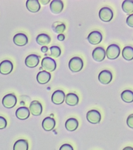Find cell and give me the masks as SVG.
<instances>
[{
	"instance_id": "obj_1",
	"label": "cell",
	"mask_w": 133,
	"mask_h": 150,
	"mask_svg": "<svg viewBox=\"0 0 133 150\" xmlns=\"http://www.w3.org/2000/svg\"><path fill=\"white\" fill-rule=\"evenodd\" d=\"M83 63L80 57H75L70 60L69 63V68L72 71L77 72L83 69Z\"/></svg>"
},
{
	"instance_id": "obj_2",
	"label": "cell",
	"mask_w": 133,
	"mask_h": 150,
	"mask_svg": "<svg viewBox=\"0 0 133 150\" xmlns=\"http://www.w3.org/2000/svg\"><path fill=\"white\" fill-rule=\"evenodd\" d=\"M42 68L47 72H52L55 70L57 64L55 61L50 57L43 59L41 62Z\"/></svg>"
},
{
	"instance_id": "obj_3",
	"label": "cell",
	"mask_w": 133,
	"mask_h": 150,
	"mask_svg": "<svg viewBox=\"0 0 133 150\" xmlns=\"http://www.w3.org/2000/svg\"><path fill=\"white\" fill-rule=\"evenodd\" d=\"M120 53V47L117 45H111L106 50V55L109 59H115L119 57Z\"/></svg>"
},
{
	"instance_id": "obj_4",
	"label": "cell",
	"mask_w": 133,
	"mask_h": 150,
	"mask_svg": "<svg viewBox=\"0 0 133 150\" xmlns=\"http://www.w3.org/2000/svg\"><path fill=\"white\" fill-rule=\"evenodd\" d=\"M17 103V98L13 94H8L3 97L2 100V104L4 107L10 109L14 107Z\"/></svg>"
},
{
	"instance_id": "obj_5",
	"label": "cell",
	"mask_w": 133,
	"mask_h": 150,
	"mask_svg": "<svg viewBox=\"0 0 133 150\" xmlns=\"http://www.w3.org/2000/svg\"><path fill=\"white\" fill-rule=\"evenodd\" d=\"M99 16L100 19L105 22H108L113 18V13L110 8L104 7L100 9Z\"/></svg>"
},
{
	"instance_id": "obj_6",
	"label": "cell",
	"mask_w": 133,
	"mask_h": 150,
	"mask_svg": "<svg viewBox=\"0 0 133 150\" xmlns=\"http://www.w3.org/2000/svg\"><path fill=\"white\" fill-rule=\"evenodd\" d=\"M86 118L90 123L93 124H98L101 120V114L96 110H91L87 112Z\"/></svg>"
},
{
	"instance_id": "obj_7",
	"label": "cell",
	"mask_w": 133,
	"mask_h": 150,
	"mask_svg": "<svg viewBox=\"0 0 133 150\" xmlns=\"http://www.w3.org/2000/svg\"><path fill=\"white\" fill-rule=\"evenodd\" d=\"M29 109L32 114L35 116L40 115L43 111L41 104L37 100H34L31 102Z\"/></svg>"
},
{
	"instance_id": "obj_8",
	"label": "cell",
	"mask_w": 133,
	"mask_h": 150,
	"mask_svg": "<svg viewBox=\"0 0 133 150\" xmlns=\"http://www.w3.org/2000/svg\"><path fill=\"white\" fill-rule=\"evenodd\" d=\"M13 66L12 63L8 60L2 61L0 63V73L3 75H8L11 73Z\"/></svg>"
},
{
	"instance_id": "obj_9",
	"label": "cell",
	"mask_w": 133,
	"mask_h": 150,
	"mask_svg": "<svg viewBox=\"0 0 133 150\" xmlns=\"http://www.w3.org/2000/svg\"><path fill=\"white\" fill-rule=\"evenodd\" d=\"M113 75L110 71L104 70L99 74L98 79L99 81L102 84H107L111 81Z\"/></svg>"
},
{
	"instance_id": "obj_10",
	"label": "cell",
	"mask_w": 133,
	"mask_h": 150,
	"mask_svg": "<svg viewBox=\"0 0 133 150\" xmlns=\"http://www.w3.org/2000/svg\"><path fill=\"white\" fill-rule=\"evenodd\" d=\"M65 94L63 91L56 90L52 94L51 100L54 104L59 105L62 104L65 100Z\"/></svg>"
},
{
	"instance_id": "obj_11",
	"label": "cell",
	"mask_w": 133,
	"mask_h": 150,
	"mask_svg": "<svg viewBox=\"0 0 133 150\" xmlns=\"http://www.w3.org/2000/svg\"><path fill=\"white\" fill-rule=\"evenodd\" d=\"M92 56L94 60L98 62H102L106 57V52L101 47L96 48L92 52Z\"/></svg>"
},
{
	"instance_id": "obj_12",
	"label": "cell",
	"mask_w": 133,
	"mask_h": 150,
	"mask_svg": "<svg viewBox=\"0 0 133 150\" xmlns=\"http://www.w3.org/2000/svg\"><path fill=\"white\" fill-rule=\"evenodd\" d=\"M102 39V36L101 33L98 31H93L89 35L88 40L91 44L97 45L99 44Z\"/></svg>"
},
{
	"instance_id": "obj_13",
	"label": "cell",
	"mask_w": 133,
	"mask_h": 150,
	"mask_svg": "<svg viewBox=\"0 0 133 150\" xmlns=\"http://www.w3.org/2000/svg\"><path fill=\"white\" fill-rule=\"evenodd\" d=\"M56 125V122L54 118L50 117H46L42 122V127L45 131H50L53 129Z\"/></svg>"
},
{
	"instance_id": "obj_14",
	"label": "cell",
	"mask_w": 133,
	"mask_h": 150,
	"mask_svg": "<svg viewBox=\"0 0 133 150\" xmlns=\"http://www.w3.org/2000/svg\"><path fill=\"white\" fill-rule=\"evenodd\" d=\"M14 43L18 46H23L28 43V38L23 33H18L15 35L13 38Z\"/></svg>"
},
{
	"instance_id": "obj_15",
	"label": "cell",
	"mask_w": 133,
	"mask_h": 150,
	"mask_svg": "<svg viewBox=\"0 0 133 150\" xmlns=\"http://www.w3.org/2000/svg\"><path fill=\"white\" fill-rule=\"evenodd\" d=\"M51 11L54 14H58L61 12L64 8V4L61 1L54 0L51 1L50 4Z\"/></svg>"
},
{
	"instance_id": "obj_16",
	"label": "cell",
	"mask_w": 133,
	"mask_h": 150,
	"mask_svg": "<svg viewBox=\"0 0 133 150\" xmlns=\"http://www.w3.org/2000/svg\"><path fill=\"white\" fill-rule=\"evenodd\" d=\"M39 62L38 56L35 54H31L28 56L25 60V64L28 67L34 68L38 65Z\"/></svg>"
},
{
	"instance_id": "obj_17",
	"label": "cell",
	"mask_w": 133,
	"mask_h": 150,
	"mask_svg": "<svg viewBox=\"0 0 133 150\" xmlns=\"http://www.w3.org/2000/svg\"><path fill=\"white\" fill-rule=\"evenodd\" d=\"M51 78V74L46 71H40L37 74V80L39 84H46L50 81Z\"/></svg>"
},
{
	"instance_id": "obj_18",
	"label": "cell",
	"mask_w": 133,
	"mask_h": 150,
	"mask_svg": "<svg viewBox=\"0 0 133 150\" xmlns=\"http://www.w3.org/2000/svg\"><path fill=\"white\" fill-rule=\"evenodd\" d=\"M30 115V111L29 109L26 107H20L16 110V115L19 119L24 120L27 119Z\"/></svg>"
},
{
	"instance_id": "obj_19",
	"label": "cell",
	"mask_w": 133,
	"mask_h": 150,
	"mask_svg": "<svg viewBox=\"0 0 133 150\" xmlns=\"http://www.w3.org/2000/svg\"><path fill=\"white\" fill-rule=\"evenodd\" d=\"M26 5L28 10L32 13L37 12L41 8L40 4L37 0H28Z\"/></svg>"
},
{
	"instance_id": "obj_20",
	"label": "cell",
	"mask_w": 133,
	"mask_h": 150,
	"mask_svg": "<svg viewBox=\"0 0 133 150\" xmlns=\"http://www.w3.org/2000/svg\"><path fill=\"white\" fill-rule=\"evenodd\" d=\"M79 123L76 119L70 118L66 121L65 124V127L68 131H73L78 128Z\"/></svg>"
},
{
	"instance_id": "obj_21",
	"label": "cell",
	"mask_w": 133,
	"mask_h": 150,
	"mask_svg": "<svg viewBox=\"0 0 133 150\" xmlns=\"http://www.w3.org/2000/svg\"><path fill=\"white\" fill-rule=\"evenodd\" d=\"M79 97L76 94L69 93L66 95L65 103L70 106H75L79 103Z\"/></svg>"
},
{
	"instance_id": "obj_22",
	"label": "cell",
	"mask_w": 133,
	"mask_h": 150,
	"mask_svg": "<svg viewBox=\"0 0 133 150\" xmlns=\"http://www.w3.org/2000/svg\"><path fill=\"white\" fill-rule=\"evenodd\" d=\"M28 149L29 144L25 139H19L15 143L13 146V150H28Z\"/></svg>"
},
{
	"instance_id": "obj_23",
	"label": "cell",
	"mask_w": 133,
	"mask_h": 150,
	"mask_svg": "<svg viewBox=\"0 0 133 150\" xmlns=\"http://www.w3.org/2000/svg\"><path fill=\"white\" fill-rule=\"evenodd\" d=\"M51 41L50 36L45 34H40L36 38V42L41 45H48Z\"/></svg>"
},
{
	"instance_id": "obj_24",
	"label": "cell",
	"mask_w": 133,
	"mask_h": 150,
	"mask_svg": "<svg viewBox=\"0 0 133 150\" xmlns=\"http://www.w3.org/2000/svg\"><path fill=\"white\" fill-rule=\"evenodd\" d=\"M122 56L127 61L133 59V48L130 46L125 47L122 50Z\"/></svg>"
},
{
	"instance_id": "obj_25",
	"label": "cell",
	"mask_w": 133,
	"mask_h": 150,
	"mask_svg": "<svg viewBox=\"0 0 133 150\" xmlns=\"http://www.w3.org/2000/svg\"><path fill=\"white\" fill-rule=\"evenodd\" d=\"M121 98L126 103H131L133 102V92L130 90H126L121 94Z\"/></svg>"
},
{
	"instance_id": "obj_26",
	"label": "cell",
	"mask_w": 133,
	"mask_h": 150,
	"mask_svg": "<svg viewBox=\"0 0 133 150\" xmlns=\"http://www.w3.org/2000/svg\"><path fill=\"white\" fill-rule=\"evenodd\" d=\"M123 10L127 14L133 12V1L131 0H125L122 4Z\"/></svg>"
},
{
	"instance_id": "obj_27",
	"label": "cell",
	"mask_w": 133,
	"mask_h": 150,
	"mask_svg": "<svg viewBox=\"0 0 133 150\" xmlns=\"http://www.w3.org/2000/svg\"><path fill=\"white\" fill-rule=\"evenodd\" d=\"M50 49L51 51V56L52 57L57 58L60 56L61 52L59 47L54 46L50 47Z\"/></svg>"
},
{
	"instance_id": "obj_28",
	"label": "cell",
	"mask_w": 133,
	"mask_h": 150,
	"mask_svg": "<svg viewBox=\"0 0 133 150\" xmlns=\"http://www.w3.org/2000/svg\"><path fill=\"white\" fill-rule=\"evenodd\" d=\"M54 31L58 34L62 33L64 32L65 29V25L62 23L61 24H58L55 26L53 28Z\"/></svg>"
},
{
	"instance_id": "obj_29",
	"label": "cell",
	"mask_w": 133,
	"mask_h": 150,
	"mask_svg": "<svg viewBox=\"0 0 133 150\" xmlns=\"http://www.w3.org/2000/svg\"><path fill=\"white\" fill-rule=\"evenodd\" d=\"M7 125V120L4 117L0 116V129L5 128Z\"/></svg>"
},
{
	"instance_id": "obj_30",
	"label": "cell",
	"mask_w": 133,
	"mask_h": 150,
	"mask_svg": "<svg viewBox=\"0 0 133 150\" xmlns=\"http://www.w3.org/2000/svg\"><path fill=\"white\" fill-rule=\"evenodd\" d=\"M127 123L129 127L133 129V114L128 116L127 119Z\"/></svg>"
},
{
	"instance_id": "obj_31",
	"label": "cell",
	"mask_w": 133,
	"mask_h": 150,
	"mask_svg": "<svg viewBox=\"0 0 133 150\" xmlns=\"http://www.w3.org/2000/svg\"><path fill=\"white\" fill-rule=\"evenodd\" d=\"M126 23L129 26L133 28V14L130 15L127 17Z\"/></svg>"
},
{
	"instance_id": "obj_32",
	"label": "cell",
	"mask_w": 133,
	"mask_h": 150,
	"mask_svg": "<svg viewBox=\"0 0 133 150\" xmlns=\"http://www.w3.org/2000/svg\"><path fill=\"white\" fill-rule=\"evenodd\" d=\"M59 150H74V149L70 144H65L61 146Z\"/></svg>"
},
{
	"instance_id": "obj_33",
	"label": "cell",
	"mask_w": 133,
	"mask_h": 150,
	"mask_svg": "<svg viewBox=\"0 0 133 150\" xmlns=\"http://www.w3.org/2000/svg\"><path fill=\"white\" fill-rule=\"evenodd\" d=\"M65 36L63 34H60L57 36V39L58 40L62 41L64 40L65 39Z\"/></svg>"
},
{
	"instance_id": "obj_34",
	"label": "cell",
	"mask_w": 133,
	"mask_h": 150,
	"mask_svg": "<svg viewBox=\"0 0 133 150\" xmlns=\"http://www.w3.org/2000/svg\"><path fill=\"white\" fill-rule=\"evenodd\" d=\"M41 51L42 52L45 53L47 52L48 50V47L46 46H43L42 47V48H41Z\"/></svg>"
},
{
	"instance_id": "obj_35",
	"label": "cell",
	"mask_w": 133,
	"mask_h": 150,
	"mask_svg": "<svg viewBox=\"0 0 133 150\" xmlns=\"http://www.w3.org/2000/svg\"><path fill=\"white\" fill-rule=\"evenodd\" d=\"M41 2L42 4L45 5L47 4L48 2H50V0H49V1H48V0H46V1H40Z\"/></svg>"
},
{
	"instance_id": "obj_36",
	"label": "cell",
	"mask_w": 133,
	"mask_h": 150,
	"mask_svg": "<svg viewBox=\"0 0 133 150\" xmlns=\"http://www.w3.org/2000/svg\"><path fill=\"white\" fill-rule=\"evenodd\" d=\"M123 150H133V148L131 146H127L124 148Z\"/></svg>"
}]
</instances>
